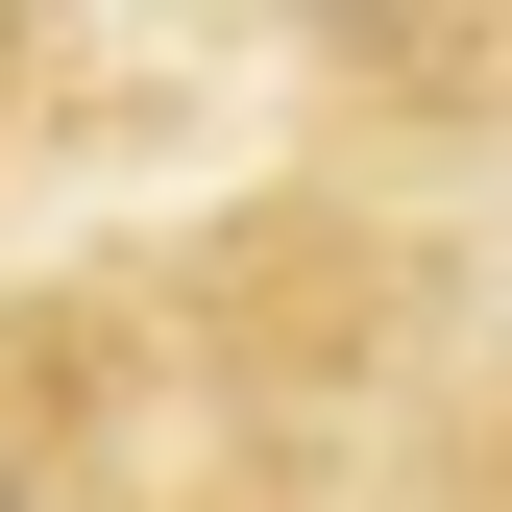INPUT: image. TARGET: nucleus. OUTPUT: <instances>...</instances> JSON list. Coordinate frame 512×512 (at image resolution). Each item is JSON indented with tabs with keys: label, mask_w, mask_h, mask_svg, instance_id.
Here are the masks:
<instances>
[{
	"label": "nucleus",
	"mask_w": 512,
	"mask_h": 512,
	"mask_svg": "<svg viewBox=\"0 0 512 512\" xmlns=\"http://www.w3.org/2000/svg\"><path fill=\"white\" fill-rule=\"evenodd\" d=\"M74 98V0H0V122H49Z\"/></svg>",
	"instance_id": "nucleus-5"
},
{
	"label": "nucleus",
	"mask_w": 512,
	"mask_h": 512,
	"mask_svg": "<svg viewBox=\"0 0 512 512\" xmlns=\"http://www.w3.org/2000/svg\"><path fill=\"white\" fill-rule=\"evenodd\" d=\"M220 293L196 244H49L0 269V512H147L171 464H220Z\"/></svg>",
	"instance_id": "nucleus-1"
},
{
	"label": "nucleus",
	"mask_w": 512,
	"mask_h": 512,
	"mask_svg": "<svg viewBox=\"0 0 512 512\" xmlns=\"http://www.w3.org/2000/svg\"><path fill=\"white\" fill-rule=\"evenodd\" d=\"M342 512H512V342L415 366V391L342 439Z\"/></svg>",
	"instance_id": "nucleus-3"
},
{
	"label": "nucleus",
	"mask_w": 512,
	"mask_h": 512,
	"mask_svg": "<svg viewBox=\"0 0 512 512\" xmlns=\"http://www.w3.org/2000/svg\"><path fill=\"white\" fill-rule=\"evenodd\" d=\"M147 512H342V464H293V439H220V464H171Z\"/></svg>",
	"instance_id": "nucleus-4"
},
{
	"label": "nucleus",
	"mask_w": 512,
	"mask_h": 512,
	"mask_svg": "<svg viewBox=\"0 0 512 512\" xmlns=\"http://www.w3.org/2000/svg\"><path fill=\"white\" fill-rule=\"evenodd\" d=\"M488 171H512V147H488Z\"/></svg>",
	"instance_id": "nucleus-6"
},
{
	"label": "nucleus",
	"mask_w": 512,
	"mask_h": 512,
	"mask_svg": "<svg viewBox=\"0 0 512 512\" xmlns=\"http://www.w3.org/2000/svg\"><path fill=\"white\" fill-rule=\"evenodd\" d=\"M342 147H512V0H196Z\"/></svg>",
	"instance_id": "nucleus-2"
}]
</instances>
